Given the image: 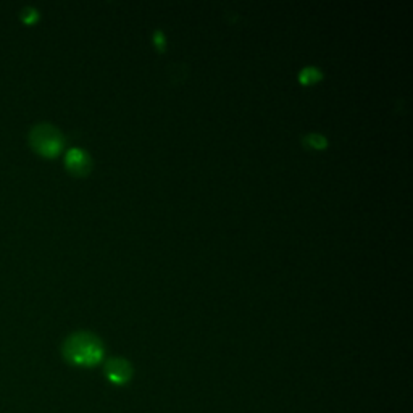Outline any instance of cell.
Masks as SVG:
<instances>
[{"mask_svg": "<svg viewBox=\"0 0 413 413\" xmlns=\"http://www.w3.org/2000/svg\"><path fill=\"white\" fill-rule=\"evenodd\" d=\"M65 357L75 365L92 367L102 360L103 346L100 339L89 331L71 334L63 346Z\"/></svg>", "mask_w": 413, "mask_h": 413, "instance_id": "cell-1", "label": "cell"}, {"mask_svg": "<svg viewBox=\"0 0 413 413\" xmlns=\"http://www.w3.org/2000/svg\"><path fill=\"white\" fill-rule=\"evenodd\" d=\"M33 149L44 157H57L63 149V134L51 123H39L29 132Z\"/></svg>", "mask_w": 413, "mask_h": 413, "instance_id": "cell-2", "label": "cell"}, {"mask_svg": "<svg viewBox=\"0 0 413 413\" xmlns=\"http://www.w3.org/2000/svg\"><path fill=\"white\" fill-rule=\"evenodd\" d=\"M65 165L70 173L75 176H85L92 168V159L86 150L80 149V147H73L67 152Z\"/></svg>", "mask_w": 413, "mask_h": 413, "instance_id": "cell-3", "label": "cell"}, {"mask_svg": "<svg viewBox=\"0 0 413 413\" xmlns=\"http://www.w3.org/2000/svg\"><path fill=\"white\" fill-rule=\"evenodd\" d=\"M107 375L113 383H125L131 376V365L123 358H112L107 363Z\"/></svg>", "mask_w": 413, "mask_h": 413, "instance_id": "cell-4", "label": "cell"}, {"mask_svg": "<svg viewBox=\"0 0 413 413\" xmlns=\"http://www.w3.org/2000/svg\"><path fill=\"white\" fill-rule=\"evenodd\" d=\"M323 80V73L317 67H306L299 73V82L304 86H313Z\"/></svg>", "mask_w": 413, "mask_h": 413, "instance_id": "cell-5", "label": "cell"}, {"mask_svg": "<svg viewBox=\"0 0 413 413\" xmlns=\"http://www.w3.org/2000/svg\"><path fill=\"white\" fill-rule=\"evenodd\" d=\"M302 142L304 146L315 150H323L328 147V139L323 134H319V132H308V134L304 136Z\"/></svg>", "mask_w": 413, "mask_h": 413, "instance_id": "cell-6", "label": "cell"}, {"mask_svg": "<svg viewBox=\"0 0 413 413\" xmlns=\"http://www.w3.org/2000/svg\"><path fill=\"white\" fill-rule=\"evenodd\" d=\"M37 18H39L37 10H36V8H33V7H26V8H24L23 12H21V19H23L24 23H28V24L34 23Z\"/></svg>", "mask_w": 413, "mask_h": 413, "instance_id": "cell-7", "label": "cell"}, {"mask_svg": "<svg viewBox=\"0 0 413 413\" xmlns=\"http://www.w3.org/2000/svg\"><path fill=\"white\" fill-rule=\"evenodd\" d=\"M154 46L159 49V52H165V47H166V39H165V34L160 31V29H157L154 33Z\"/></svg>", "mask_w": 413, "mask_h": 413, "instance_id": "cell-8", "label": "cell"}]
</instances>
